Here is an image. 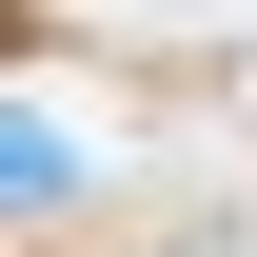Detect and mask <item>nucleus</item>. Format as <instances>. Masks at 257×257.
<instances>
[{
    "label": "nucleus",
    "mask_w": 257,
    "mask_h": 257,
    "mask_svg": "<svg viewBox=\"0 0 257 257\" xmlns=\"http://www.w3.org/2000/svg\"><path fill=\"white\" fill-rule=\"evenodd\" d=\"M0 198H20V218H79V119L20 99V119H0Z\"/></svg>",
    "instance_id": "nucleus-1"
},
{
    "label": "nucleus",
    "mask_w": 257,
    "mask_h": 257,
    "mask_svg": "<svg viewBox=\"0 0 257 257\" xmlns=\"http://www.w3.org/2000/svg\"><path fill=\"white\" fill-rule=\"evenodd\" d=\"M178 257H237V237H178Z\"/></svg>",
    "instance_id": "nucleus-2"
}]
</instances>
